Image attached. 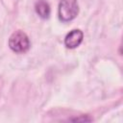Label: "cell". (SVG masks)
Returning <instances> with one entry per match:
<instances>
[{"mask_svg": "<svg viewBox=\"0 0 123 123\" xmlns=\"http://www.w3.org/2000/svg\"><path fill=\"white\" fill-rule=\"evenodd\" d=\"M84 34L79 29H74L70 31L64 37V45L66 48L74 49L77 48L83 41Z\"/></svg>", "mask_w": 123, "mask_h": 123, "instance_id": "obj_3", "label": "cell"}, {"mask_svg": "<svg viewBox=\"0 0 123 123\" xmlns=\"http://www.w3.org/2000/svg\"><path fill=\"white\" fill-rule=\"evenodd\" d=\"M59 18L62 22L73 20L79 13V5L77 0H61L59 4Z\"/></svg>", "mask_w": 123, "mask_h": 123, "instance_id": "obj_1", "label": "cell"}, {"mask_svg": "<svg viewBox=\"0 0 123 123\" xmlns=\"http://www.w3.org/2000/svg\"><path fill=\"white\" fill-rule=\"evenodd\" d=\"M35 10L36 12L43 19H47L50 16L51 9L49 4L45 0H37L35 4Z\"/></svg>", "mask_w": 123, "mask_h": 123, "instance_id": "obj_4", "label": "cell"}, {"mask_svg": "<svg viewBox=\"0 0 123 123\" xmlns=\"http://www.w3.org/2000/svg\"><path fill=\"white\" fill-rule=\"evenodd\" d=\"M30 40L28 36L23 31H15L13 32L9 38V47L15 53L22 54L29 50L30 48Z\"/></svg>", "mask_w": 123, "mask_h": 123, "instance_id": "obj_2", "label": "cell"}]
</instances>
